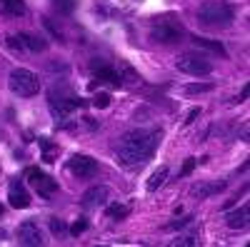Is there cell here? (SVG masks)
Returning <instances> with one entry per match:
<instances>
[{
  "mask_svg": "<svg viewBox=\"0 0 250 247\" xmlns=\"http://www.w3.org/2000/svg\"><path fill=\"white\" fill-rule=\"evenodd\" d=\"M163 133L160 130H130L125 133L120 145H118V162L125 168H135V165L148 162L160 142Z\"/></svg>",
  "mask_w": 250,
  "mask_h": 247,
  "instance_id": "cell-1",
  "label": "cell"
},
{
  "mask_svg": "<svg viewBox=\"0 0 250 247\" xmlns=\"http://www.w3.org/2000/svg\"><path fill=\"white\" fill-rule=\"evenodd\" d=\"M198 20L208 28H228L235 20V10L223 0H208L198 10Z\"/></svg>",
  "mask_w": 250,
  "mask_h": 247,
  "instance_id": "cell-2",
  "label": "cell"
},
{
  "mask_svg": "<svg viewBox=\"0 0 250 247\" xmlns=\"http://www.w3.org/2000/svg\"><path fill=\"white\" fill-rule=\"evenodd\" d=\"M83 105V100L75 95V93H70L68 88H50V93H48V108H50V113H53V117L55 120H65L68 115H73L78 108Z\"/></svg>",
  "mask_w": 250,
  "mask_h": 247,
  "instance_id": "cell-3",
  "label": "cell"
},
{
  "mask_svg": "<svg viewBox=\"0 0 250 247\" xmlns=\"http://www.w3.org/2000/svg\"><path fill=\"white\" fill-rule=\"evenodd\" d=\"M8 85H10V90H13L15 95H20V97H33V95H38V90H40V77H38L33 70L15 68V70L10 73V77H8Z\"/></svg>",
  "mask_w": 250,
  "mask_h": 247,
  "instance_id": "cell-4",
  "label": "cell"
},
{
  "mask_svg": "<svg viewBox=\"0 0 250 247\" xmlns=\"http://www.w3.org/2000/svg\"><path fill=\"white\" fill-rule=\"evenodd\" d=\"M150 38L155 40V43H178V40L183 38V25L175 23L173 18H158L155 23L150 25Z\"/></svg>",
  "mask_w": 250,
  "mask_h": 247,
  "instance_id": "cell-5",
  "label": "cell"
},
{
  "mask_svg": "<svg viewBox=\"0 0 250 247\" xmlns=\"http://www.w3.org/2000/svg\"><path fill=\"white\" fill-rule=\"evenodd\" d=\"M175 68L180 73H188V75H208L213 70V63L200 53H183L175 60Z\"/></svg>",
  "mask_w": 250,
  "mask_h": 247,
  "instance_id": "cell-6",
  "label": "cell"
},
{
  "mask_svg": "<svg viewBox=\"0 0 250 247\" xmlns=\"http://www.w3.org/2000/svg\"><path fill=\"white\" fill-rule=\"evenodd\" d=\"M25 177L35 185V190H38L40 197H53V195L58 192V182H55L50 175L40 172L38 168H28V170H25Z\"/></svg>",
  "mask_w": 250,
  "mask_h": 247,
  "instance_id": "cell-7",
  "label": "cell"
},
{
  "mask_svg": "<svg viewBox=\"0 0 250 247\" xmlns=\"http://www.w3.org/2000/svg\"><path fill=\"white\" fill-rule=\"evenodd\" d=\"M15 235H18V242H20V245H25V247H40V245H45V235H43V230H40V225L33 222V220H28V222L20 225Z\"/></svg>",
  "mask_w": 250,
  "mask_h": 247,
  "instance_id": "cell-8",
  "label": "cell"
},
{
  "mask_svg": "<svg viewBox=\"0 0 250 247\" xmlns=\"http://www.w3.org/2000/svg\"><path fill=\"white\" fill-rule=\"evenodd\" d=\"M68 170L75 175V177H93L98 172V162L90 157V155H73L68 160Z\"/></svg>",
  "mask_w": 250,
  "mask_h": 247,
  "instance_id": "cell-9",
  "label": "cell"
},
{
  "mask_svg": "<svg viewBox=\"0 0 250 247\" xmlns=\"http://www.w3.org/2000/svg\"><path fill=\"white\" fill-rule=\"evenodd\" d=\"M8 200H10V205H13L15 210H25L28 205H30V195H28V190H25V185H23V180H20V177L10 182Z\"/></svg>",
  "mask_w": 250,
  "mask_h": 247,
  "instance_id": "cell-10",
  "label": "cell"
},
{
  "mask_svg": "<svg viewBox=\"0 0 250 247\" xmlns=\"http://www.w3.org/2000/svg\"><path fill=\"white\" fill-rule=\"evenodd\" d=\"M108 195H110V190L105 188V185H95V188L85 190V195H83L80 202L85 205V208H100V205L108 202Z\"/></svg>",
  "mask_w": 250,
  "mask_h": 247,
  "instance_id": "cell-11",
  "label": "cell"
},
{
  "mask_svg": "<svg viewBox=\"0 0 250 247\" xmlns=\"http://www.w3.org/2000/svg\"><path fill=\"white\" fill-rule=\"evenodd\" d=\"M248 220H250V208H248V205H243V208H238V210L225 215V222H228V228H230V230H245Z\"/></svg>",
  "mask_w": 250,
  "mask_h": 247,
  "instance_id": "cell-12",
  "label": "cell"
},
{
  "mask_svg": "<svg viewBox=\"0 0 250 247\" xmlns=\"http://www.w3.org/2000/svg\"><path fill=\"white\" fill-rule=\"evenodd\" d=\"M95 80H98V82H108V85H113V88H120V85H123V75H120L115 68H110V65L98 68V70H95Z\"/></svg>",
  "mask_w": 250,
  "mask_h": 247,
  "instance_id": "cell-13",
  "label": "cell"
},
{
  "mask_svg": "<svg viewBox=\"0 0 250 247\" xmlns=\"http://www.w3.org/2000/svg\"><path fill=\"white\" fill-rule=\"evenodd\" d=\"M18 38H20V43H23V48H25V50H33V53H43V50L48 48V43H45L43 38H38V35H30V33H20Z\"/></svg>",
  "mask_w": 250,
  "mask_h": 247,
  "instance_id": "cell-14",
  "label": "cell"
},
{
  "mask_svg": "<svg viewBox=\"0 0 250 247\" xmlns=\"http://www.w3.org/2000/svg\"><path fill=\"white\" fill-rule=\"evenodd\" d=\"M225 188V182H213V185H195V188L190 190L193 192V197H210V195H215V192H220Z\"/></svg>",
  "mask_w": 250,
  "mask_h": 247,
  "instance_id": "cell-15",
  "label": "cell"
},
{
  "mask_svg": "<svg viewBox=\"0 0 250 247\" xmlns=\"http://www.w3.org/2000/svg\"><path fill=\"white\" fill-rule=\"evenodd\" d=\"M0 8L8 15H25V10H28L23 0H0Z\"/></svg>",
  "mask_w": 250,
  "mask_h": 247,
  "instance_id": "cell-16",
  "label": "cell"
},
{
  "mask_svg": "<svg viewBox=\"0 0 250 247\" xmlns=\"http://www.w3.org/2000/svg\"><path fill=\"white\" fill-rule=\"evenodd\" d=\"M193 43H195L198 48L213 50V53H218V55H228V53H225V45H223V43H215V40H208V38H193Z\"/></svg>",
  "mask_w": 250,
  "mask_h": 247,
  "instance_id": "cell-17",
  "label": "cell"
},
{
  "mask_svg": "<svg viewBox=\"0 0 250 247\" xmlns=\"http://www.w3.org/2000/svg\"><path fill=\"white\" fill-rule=\"evenodd\" d=\"M165 180H168V168L163 165L160 170H155V172L150 175V180H148V190H150V192H153V190H158Z\"/></svg>",
  "mask_w": 250,
  "mask_h": 247,
  "instance_id": "cell-18",
  "label": "cell"
},
{
  "mask_svg": "<svg viewBox=\"0 0 250 247\" xmlns=\"http://www.w3.org/2000/svg\"><path fill=\"white\" fill-rule=\"evenodd\" d=\"M40 148L45 150V155H43L45 162H55V145H53L48 137H40Z\"/></svg>",
  "mask_w": 250,
  "mask_h": 247,
  "instance_id": "cell-19",
  "label": "cell"
},
{
  "mask_svg": "<svg viewBox=\"0 0 250 247\" xmlns=\"http://www.w3.org/2000/svg\"><path fill=\"white\" fill-rule=\"evenodd\" d=\"M53 5H55V10H58V13L68 15V13H73V10H75V0H53Z\"/></svg>",
  "mask_w": 250,
  "mask_h": 247,
  "instance_id": "cell-20",
  "label": "cell"
},
{
  "mask_svg": "<svg viewBox=\"0 0 250 247\" xmlns=\"http://www.w3.org/2000/svg\"><path fill=\"white\" fill-rule=\"evenodd\" d=\"M128 208H123V205H110L108 208V215L113 217V220H120V217H128Z\"/></svg>",
  "mask_w": 250,
  "mask_h": 247,
  "instance_id": "cell-21",
  "label": "cell"
},
{
  "mask_svg": "<svg viewBox=\"0 0 250 247\" xmlns=\"http://www.w3.org/2000/svg\"><path fill=\"white\" fill-rule=\"evenodd\" d=\"M93 105H95V108H108V105H110V95H108V93H98V95L93 97Z\"/></svg>",
  "mask_w": 250,
  "mask_h": 247,
  "instance_id": "cell-22",
  "label": "cell"
},
{
  "mask_svg": "<svg viewBox=\"0 0 250 247\" xmlns=\"http://www.w3.org/2000/svg\"><path fill=\"white\" fill-rule=\"evenodd\" d=\"M208 90H213V85H210V82H200V85H188L185 88V93H208Z\"/></svg>",
  "mask_w": 250,
  "mask_h": 247,
  "instance_id": "cell-23",
  "label": "cell"
},
{
  "mask_svg": "<svg viewBox=\"0 0 250 247\" xmlns=\"http://www.w3.org/2000/svg\"><path fill=\"white\" fill-rule=\"evenodd\" d=\"M85 228H88V222H85V220L80 217V220H78V222L73 225V228H70V235H73V237H78L80 232H85Z\"/></svg>",
  "mask_w": 250,
  "mask_h": 247,
  "instance_id": "cell-24",
  "label": "cell"
},
{
  "mask_svg": "<svg viewBox=\"0 0 250 247\" xmlns=\"http://www.w3.org/2000/svg\"><path fill=\"white\" fill-rule=\"evenodd\" d=\"M190 222H193V217H183V220H178V222L165 225V230H180V228H185V225H190Z\"/></svg>",
  "mask_w": 250,
  "mask_h": 247,
  "instance_id": "cell-25",
  "label": "cell"
},
{
  "mask_svg": "<svg viewBox=\"0 0 250 247\" xmlns=\"http://www.w3.org/2000/svg\"><path fill=\"white\" fill-rule=\"evenodd\" d=\"M193 168H195V157H188V160H185V165H183V170H180V175H183V177H188V175L193 172Z\"/></svg>",
  "mask_w": 250,
  "mask_h": 247,
  "instance_id": "cell-26",
  "label": "cell"
},
{
  "mask_svg": "<svg viewBox=\"0 0 250 247\" xmlns=\"http://www.w3.org/2000/svg\"><path fill=\"white\" fill-rule=\"evenodd\" d=\"M50 230L58 235V232H62V230H65V222H62V220H58V217H50Z\"/></svg>",
  "mask_w": 250,
  "mask_h": 247,
  "instance_id": "cell-27",
  "label": "cell"
},
{
  "mask_svg": "<svg viewBox=\"0 0 250 247\" xmlns=\"http://www.w3.org/2000/svg\"><path fill=\"white\" fill-rule=\"evenodd\" d=\"M173 245H198V237L195 235H185V237L173 240Z\"/></svg>",
  "mask_w": 250,
  "mask_h": 247,
  "instance_id": "cell-28",
  "label": "cell"
},
{
  "mask_svg": "<svg viewBox=\"0 0 250 247\" xmlns=\"http://www.w3.org/2000/svg\"><path fill=\"white\" fill-rule=\"evenodd\" d=\"M8 45H10V48H15V50H25V48H23V43H20V38H18V35H10V38H8Z\"/></svg>",
  "mask_w": 250,
  "mask_h": 247,
  "instance_id": "cell-29",
  "label": "cell"
},
{
  "mask_svg": "<svg viewBox=\"0 0 250 247\" xmlns=\"http://www.w3.org/2000/svg\"><path fill=\"white\" fill-rule=\"evenodd\" d=\"M200 115V108H193L190 113H188V117H185V125H190V122H195V117Z\"/></svg>",
  "mask_w": 250,
  "mask_h": 247,
  "instance_id": "cell-30",
  "label": "cell"
},
{
  "mask_svg": "<svg viewBox=\"0 0 250 247\" xmlns=\"http://www.w3.org/2000/svg\"><path fill=\"white\" fill-rule=\"evenodd\" d=\"M43 23H45V28H48V30H50V33H53V35H55V38H58V40H60V30H55V25H53V23H50V20H48V18H45V20H43Z\"/></svg>",
  "mask_w": 250,
  "mask_h": 247,
  "instance_id": "cell-31",
  "label": "cell"
},
{
  "mask_svg": "<svg viewBox=\"0 0 250 247\" xmlns=\"http://www.w3.org/2000/svg\"><path fill=\"white\" fill-rule=\"evenodd\" d=\"M245 97H248V85H245V88H243V93H240V97H238V102H243V100H245Z\"/></svg>",
  "mask_w": 250,
  "mask_h": 247,
  "instance_id": "cell-32",
  "label": "cell"
},
{
  "mask_svg": "<svg viewBox=\"0 0 250 247\" xmlns=\"http://www.w3.org/2000/svg\"><path fill=\"white\" fill-rule=\"evenodd\" d=\"M0 215H3V208H0Z\"/></svg>",
  "mask_w": 250,
  "mask_h": 247,
  "instance_id": "cell-33",
  "label": "cell"
}]
</instances>
